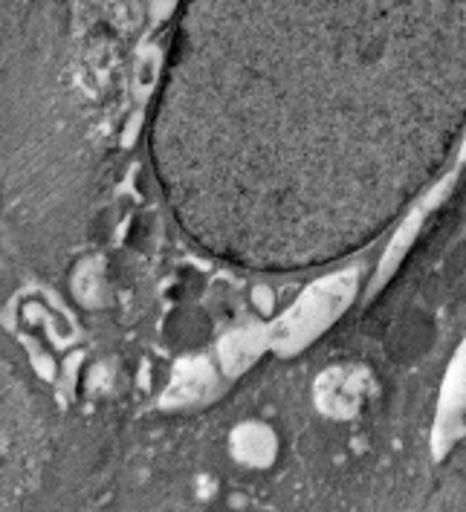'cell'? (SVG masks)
<instances>
[{"label":"cell","instance_id":"1","mask_svg":"<svg viewBox=\"0 0 466 512\" xmlns=\"http://www.w3.org/2000/svg\"><path fill=\"white\" fill-rule=\"evenodd\" d=\"M47 455L41 411L24 379L0 356V512H24Z\"/></svg>","mask_w":466,"mask_h":512},{"label":"cell","instance_id":"2","mask_svg":"<svg viewBox=\"0 0 466 512\" xmlns=\"http://www.w3.org/2000/svg\"><path fill=\"white\" fill-rule=\"evenodd\" d=\"M435 339V322L426 313H409L403 316L394 333H391V356L397 359H414L429 351Z\"/></svg>","mask_w":466,"mask_h":512}]
</instances>
